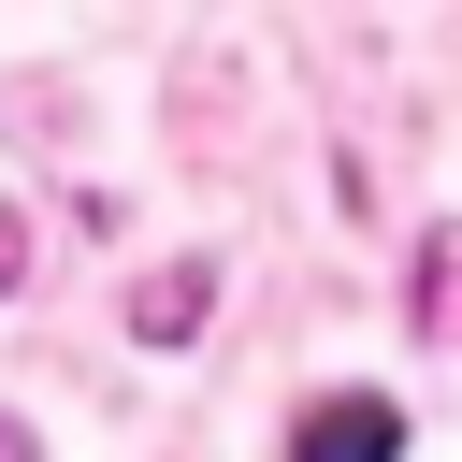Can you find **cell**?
<instances>
[{
    "label": "cell",
    "instance_id": "obj_3",
    "mask_svg": "<svg viewBox=\"0 0 462 462\" xmlns=\"http://www.w3.org/2000/svg\"><path fill=\"white\" fill-rule=\"evenodd\" d=\"M14 260H29V245H14V231H0V289H14Z\"/></svg>",
    "mask_w": 462,
    "mask_h": 462
},
{
    "label": "cell",
    "instance_id": "obj_1",
    "mask_svg": "<svg viewBox=\"0 0 462 462\" xmlns=\"http://www.w3.org/2000/svg\"><path fill=\"white\" fill-rule=\"evenodd\" d=\"M390 448H404V404H390V390L303 404V433H289V462H390Z\"/></svg>",
    "mask_w": 462,
    "mask_h": 462
},
{
    "label": "cell",
    "instance_id": "obj_2",
    "mask_svg": "<svg viewBox=\"0 0 462 462\" xmlns=\"http://www.w3.org/2000/svg\"><path fill=\"white\" fill-rule=\"evenodd\" d=\"M202 289H217V274H202V260H173V274L144 289V346H188V318H202Z\"/></svg>",
    "mask_w": 462,
    "mask_h": 462
},
{
    "label": "cell",
    "instance_id": "obj_4",
    "mask_svg": "<svg viewBox=\"0 0 462 462\" xmlns=\"http://www.w3.org/2000/svg\"><path fill=\"white\" fill-rule=\"evenodd\" d=\"M0 462H29V433H14V419H0Z\"/></svg>",
    "mask_w": 462,
    "mask_h": 462
}]
</instances>
